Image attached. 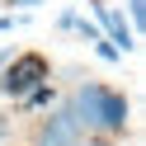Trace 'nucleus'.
Segmentation results:
<instances>
[{
  "label": "nucleus",
  "mask_w": 146,
  "mask_h": 146,
  "mask_svg": "<svg viewBox=\"0 0 146 146\" xmlns=\"http://www.w3.org/2000/svg\"><path fill=\"white\" fill-rule=\"evenodd\" d=\"M66 104H71V113H76V123H80L85 137L118 141V137L132 132V104H127V94L113 90V85H104V80H80Z\"/></svg>",
  "instance_id": "1"
},
{
  "label": "nucleus",
  "mask_w": 146,
  "mask_h": 146,
  "mask_svg": "<svg viewBox=\"0 0 146 146\" xmlns=\"http://www.w3.org/2000/svg\"><path fill=\"white\" fill-rule=\"evenodd\" d=\"M42 80H52V61L42 52H14L0 66V99H19L33 85H42Z\"/></svg>",
  "instance_id": "2"
},
{
  "label": "nucleus",
  "mask_w": 146,
  "mask_h": 146,
  "mask_svg": "<svg viewBox=\"0 0 146 146\" xmlns=\"http://www.w3.org/2000/svg\"><path fill=\"white\" fill-rule=\"evenodd\" d=\"M80 141H85V132H80V123H76L66 99H57L42 113V123L33 127V146H80Z\"/></svg>",
  "instance_id": "3"
},
{
  "label": "nucleus",
  "mask_w": 146,
  "mask_h": 146,
  "mask_svg": "<svg viewBox=\"0 0 146 146\" xmlns=\"http://www.w3.org/2000/svg\"><path fill=\"white\" fill-rule=\"evenodd\" d=\"M94 5V14H99V24H104V38L108 42H118V52H137V29L123 19V14L108 5V0H90Z\"/></svg>",
  "instance_id": "4"
},
{
  "label": "nucleus",
  "mask_w": 146,
  "mask_h": 146,
  "mask_svg": "<svg viewBox=\"0 0 146 146\" xmlns=\"http://www.w3.org/2000/svg\"><path fill=\"white\" fill-rule=\"evenodd\" d=\"M57 99H61V94H57V85H52V80H42V85H33L29 94H19L14 104H19V113H29V108H52Z\"/></svg>",
  "instance_id": "5"
},
{
  "label": "nucleus",
  "mask_w": 146,
  "mask_h": 146,
  "mask_svg": "<svg viewBox=\"0 0 146 146\" xmlns=\"http://www.w3.org/2000/svg\"><path fill=\"white\" fill-rule=\"evenodd\" d=\"M94 57L99 61H123V52H118V42H108L104 33H99V38H94Z\"/></svg>",
  "instance_id": "6"
},
{
  "label": "nucleus",
  "mask_w": 146,
  "mask_h": 146,
  "mask_svg": "<svg viewBox=\"0 0 146 146\" xmlns=\"http://www.w3.org/2000/svg\"><path fill=\"white\" fill-rule=\"evenodd\" d=\"M127 24L137 29V38H141V24H146V0H127Z\"/></svg>",
  "instance_id": "7"
},
{
  "label": "nucleus",
  "mask_w": 146,
  "mask_h": 146,
  "mask_svg": "<svg viewBox=\"0 0 146 146\" xmlns=\"http://www.w3.org/2000/svg\"><path fill=\"white\" fill-rule=\"evenodd\" d=\"M71 29L80 33V42H94L99 33H104V29H99V24H90V19H80V14H76V24H71Z\"/></svg>",
  "instance_id": "8"
},
{
  "label": "nucleus",
  "mask_w": 146,
  "mask_h": 146,
  "mask_svg": "<svg viewBox=\"0 0 146 146\" xmlns=\"http://www.w3.org/2000/svg\"><path fill=\"white\" fill-rule=\"evenodd\" d=\"M24 24H29V14H0V33H14Z\"/></svg>",
  "instance_id": "9"
},
{
  "label": "nucleus",
  "mask_w": 146,
  "mask_h": 146,
  "mask_svg": "<svg viewBox=\"0 0 146 146\" xmlns=\"http://www.w3.org/2000/svg\"><path fill=\"white\" fill-rule=\"evenodd\" d=\"M10 132H14V113L0 108V141H10Z\"/></svg>",
  "instance_id": "10"
},
{
  "label": "nucleus",
  "mask_w": 146,
  "mask_h": 146,
  "mask_svg": "<svg viewBox=\"0 0 146 146\" xmlns=\"http://www.w3.org/2000/svg\"><path fill=\"white\" fill-rule=\"evenodd\" d=\"M5 5H19V10H33V5H42V0H5Z\"/></svg>",
  "instance_id": "11"
},
{
  "label": "nucleus",
  "mask_w": 146,
  "mask_h": 146,
  "mask_svg": "<svg viewBox=\"0 0 146 146\" xmlns=\"http://www.w3.org/2000/svg\"><path fill=\"white\" fill-rule=\"evenodd\" d=\"M14 57V47H0V66H5V61H10Z\"/></svg>",
  "instance_id": "12"
}]
</instances>
